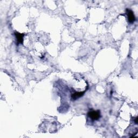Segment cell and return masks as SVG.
I'll list each match as a JSON object with an SVG mask.
<instances>
[{
    "label": "cell",
    "instance_id": "obj_5",
    "mask_svg": "<svg viewBox=\"0 0 138 138\" xmlns=\"http://www.w3.org/2000/svg\"><path fill=\"white\" fill-rule=\"evenodd\" d=\"M134 122L135 123V124H137V117H136L134 120Z\"/></svg>",
    "mask_w": 138,
    "mask_h": 138
},
{
    "label": "cell",
    "instance_id": "obj_3",
    "mask_svg": "<svg viewBox=\"0 0 138 138\" xmlns=\"http://www.w3.org/2000/svg\"><path fill=\"white\" fill-rule=\"evenodd\" d=\"M15 35L17 39V42L18 44H23V37L24 34L23 33H21L19 32H16L15 33Z\"/></svg>",
    "mask_w": 138,
    "mask_h": 138
},
{
    "label": "cell",
    "instance_id": "obj_2",
    "mask_svg": "<svg viewBox=\"0 0 138 138\" xmlns=\"http://www.w3.org/2000/svg\"><path fill=\"white\" fill-rule=\"evenodd\" d=\"M126 11L128 22L130 23H133L135 21V17L134 14V12L129 9H127Z\"/></svg>",
    "mask_w": 138,
    "mask_h": 138
},
{
    "label": "cell",
    "instance_id": "obj_4",
    "mask_svg": "<svg viewBox=\"0 0 138 138\" xmlns=\"http://www.w3.org/2000/svg\"><path fill=\"white\" fill-rule=\"evenodd\" d=\"M85 91L84 92H76L75 93L72 94V99L73 100H76L78 98H79L81 97H82L84 95V94L85 93Z\"/></svg>",
    "mask_w": 138,
    "mask_h": 138
},
{
    "label": "cell",
    "instance_id": "obj_1",
    "mask_svg": "<svg viewBox=\"0 0 138 138\" xmlns=\"http://www.w3.org/2000/svg\"><path fill=\"white\" fill-rule=\"evenodd\" d=\"M88 116L93 120H98L100 118V111H91L89 112Z\"/></svg>",
    "mask_w": 138,
    "mask_h": 138
}]
</instances>
